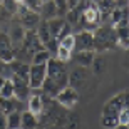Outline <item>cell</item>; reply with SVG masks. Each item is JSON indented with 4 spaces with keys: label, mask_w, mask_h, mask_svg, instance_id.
<instances>
[{
    "label": "cell",
    "mask_w": 129,
    "mask_h": 129,
    "mask_svg": "<svg viewBox=\"0 0 129 129\" xmlns=\"http://www.w3.org/2000/svg\"><path fill=\"white\" fill-rule=\"evenodd\" d=\"M117 124H119L117 116H104V114H101V126H102L104 129H114Z\"/></svg>",
    "instance_id": "44dd1931"
},
{
    "label": "cell",
    "mask_w": 129,
    "mask_h": 129,
    "mask_svg": "<svg viewBox=\"0 0 129 129\" xmlns=\"http://www.w3.org/2000/svg\"><path fill=\"white\" fill-rule=\"evenodd\" d=\"M54 4H55V7H57V14L59 17H62V15L67 14V0H54Z\"/></svg>",
    "instance_id": "484cf974"
},
{
    "label": "cell",
    "mask_w": 129,
    "mask_h": 129,
    "mask_svg": "<svg viewBox=\"0 0 129 129\" xmlns=\"http://www.w3.org/2000/svg\"><path fill=\"white\" fill-rule=\"evenodd\" d=\"M0 129H9L7 127V116L4 112H0Z\"/></svg>",
    "instance_id": "f1b7e54d"
},
{
    "label": "cell",
    "mask_w": 129,
    "mask_h": 129,
    "mask_svg": "<svg viewBox=\"0 0 129 129\" xmlns=\"http://www.w3.org/2000/svg\"><path fill=\"white\" fill-rule=\"evenodd\" d=\"M20 119H22V112L14 111L7 114V127L9 129H20Z\"/></svg>",
    "instance_id": "e0dca14e"
},
{
    "label": "cell",
    "mask_w": 129,
    "mask_h": 129,
    "mask_svg": "<svg viewBox=\"0 0 129 129\" xmlns=\"http://www.w3.org/2000/svg\"><path fill=\"white\" fill-rule=\"evenodd\" d=\"M47 129H66L64 126H59V124H49Z\"/></svg>",
    "instance_id": "f546056e"
},
{
    "label": "cell",
    "mask_w": 129,
    "mask_h": 129,
    "mask_svg": "<svg viewBox=\"0 0 129 129\" xmlns=\"http://www.w3.org/2000/svg\"><path fill=\"white\" fill-rule=\"evenodd\" d=\"M2 7H4L9 14H15V12H19V4H17L15 0H4Z\"/></svg>",
    "instance_id": "d4e9b609"
},
{
    "label": "cell",
    "mask_w": 129,
    "mask_h": 129,
    "mask_svg": "<svg viewBox=\"0 0 129 129\" xmlns=\"http://www.w3.org/2000/svg\"><path fill=\"white\" fill-rule=\"evenodd\" d=\"M101 22H102V17H101V12H99V9H97V4L87 0L86 7H84L81 17H79L77 25L81 27V30H89V32H92V30L97 29V25H99Z\"/></svg>",
    "instance_id": "3957f363"
},
{
    "label": "cell",
    "mask_w": 129,
    "mask_h": 129,
    "mask_svg": "<svg viewBox=\"0 0 129 129\" xmlns=\"http://www.w3.org/2000/svg\"><path fill=\"white\" fill-rule=\"evenodd\" d=\"M50 57H52L50 52H47L45 49H40L32 55V64H47Z\"/></svg>",
    "instance_id": "d6986e66"
},
{
    "label": "cell",
    "mask_w": 129,
    "mask_h": 129,
    "mask_svg": "<svg viewBox=\"0 0 129 129\" xmlns=\"http://www.w3.org/2000/svg\"><path fill=\"white\" fill-rule=\"evenodd\" d=\"M47 77V64H32L29 66V86L30 89H42V84Z\"/></svg>",
    "instance_id": "277c9868"
},
{
    "label": "cell",
    "mask_w": 129,
    "mask_h": 129,
    "mask_svg": "<svg viewBox=\"0 0 129 129\" xmlns=\"http://www.w3.org/2000/svg\"><path fill=\"white\" fill-rule=\"evenodd\" d=\"M22 4L27 7L29 10H32V12H40V7H42V2L40 0H24Z\"/></svg>",
    "instance_id": "cb8c5ba5"
},
{
    "label": "cell",
    "mask_w": 129,
    "mask_h": 129,
    "mask_svg": "<svg viewBox=\"0 0 129 129\" xmlns=\"http://www.w3.org/2000/svg\"><path fill=\"white\" fill-rule=\"evenodd\" d=\"M37 37H39V40L42 42V45H45V44L50 40V32H49V25H47V22L45 20H42V22H39V25H37Z\"/></svg>",
    "instance_id": "2e32d148"
},
{
    "label": "cell",
    "mask_w": 129,
    "mask_h": 129,
    "mask_svg": "<svg viewBox=\"0 0 129 129\" xmlns=\"http://www.w3.org/2000/svg\"><path fill=\"white\" fill-rule=\"evenodd\" d=\"M94 50L96 52H106L117 45V32L112 25H101L94 32Z\"/></svg>",
    "instance_id": "7a4b0ae2"
},
{
    "label": "cell",
    "mask_w": 129,
    "mask_h": 129,
    "mask_svg": "<svg viewBox=\"0 0 129 129\" xmlns=\"http://www.w3.org/2000/svg\"><path fill=\"white\" fill-rule=\"evenodd\" d=\"M91 2H94V4H97V2H99V0H91Z\"/></svg>",
    "instance_id": "d590c367"
},
{
    "label": "cell",
    "mask_w": 129,
    "mask_h": 129,
    "mask_svg": "<svg viewBox=\"0 0 129 129\" xmlns=\"http://www.w3.org/2000/svg\"><path fill=\"white\" fill-rule=\"evenodd\" d=\"M39 15H40V19H44V20H52V19H55V17H59L57 7H55V4H54V0L42 4Z\"/></svg>",
    "instance_id": "5bb4252c"
},
{
    "label": "cell",
    "mask_w": 129,
    "mask_h": 129,
    "mask_svg": "<svg viewBox=\"0 0 129 129\" xmlns=\"http://www.w3.org/2000/svg\"><path fill=\"white\" fill-rule=\"evenodd\" d=\"M67 86H69V72L66 64L57 60L55 57H50L47 62V77L42 84L44 94L55 99V96Z\"/></svg>",
    "instance_id": "6da1fadb"
},
{
    "label": "cell",
    "mask_w": 129,
    "mask_h": 129,
    "mask_svg": "<svg viewBox=\"0 0 129 129\" xmlns=\"http://www.w3.org/2000/svg\"><path fill=\"white\" fill-rule=\"evenodd\" d=\"M126 60H127V62H129V49H127V50H126Z\"/></svg>",
    "instance_id": "d6a6232c"
},
{
    "label": "cell",
    "mask_w": 129,
    "mask_h": 129,
    "mask_svg": "<svg viewBox=\"0 0 129 129\" xmlns=\"http://www.w3.org/2000/svg\"><path fill=\"white\" fill-rule=\"evenodd\" d=\"M49 25V32H50V37L52 39H60L62 37L64 30L67 27V22L62 19V17H55L52 20H45Z\"/></svg>",
    "instance_id": "8fae6325"
},
{
    "label": "cell",
    "mask_w": 129,
    "mask_h": 129,
    "mask_svg": "<svg viewBox=\"0 0 129 129\" xmlns=\"http://www.w3.org/2000/svg\"><path fill=\"white\" fill-rule=\"evenodd\" d=\"M84 2H86V0H67V9L72 10V9H76L77 5L84 4Z\"/></svg>",
    "instance_id": "83f0119b"
},
{
    "label": "cell",
    "mask_w": 129,
    "mask_h": 129,
    "mask_svg": "<svg viewBox=\"0 0 129 129\" xmlns=\"http://www.w3.org/2000/svg\"><path fill=\"white\" fill-rule=\"evenodd\" d=\"M10 79L14 82V89H15L14 97H17L19 101L29 99V96H30L29 79H27V77H22V76H10Z\"/></svg>",
    "instance_id": "52a82bcc"
},
{
    "label": "cell",
    "mask_w": 129,
    "mask_h": 129,
    "mask_svg": "<svg viewBox=\"0 0 129 129\" xmlns=\"http://www.w3.org/2000/svg\"><path fill=\"white\" fill-rule=\"evenodd\" d=\"M12 49V40L9 39L7 34H0V54L5 52V50H10Z\"/></svg>",
    "instance_id": "603a6c76"
},
{
    "label": "cell",
    "mask_w": 129,
    "mask_h": 129,
    "mask_svg": "<svg viewBox=\"0 0 129 129\" xmlns=\"http://www.w3.org/2000/svg\"><path fill=\"white\" fill-rule=\"evenodd\" d=\"M9 39L12 40V44H22L25 37V29L22 25H12V29H10V34H7Z\"/></svg>",
    "instance_id": "9a60e30c"
},
{
    "label": "cell",
    "mask_w": 129,
    "mask_h": 129,
    "mask_svg": "<svg viewBox=\"0 0 129 129\" xmlns=\"http://www.w3.org/2000/svg\"><path fill=\"white\" fill-rule=\"evenodd\" d=\"M79 99H81V96H79V91H76L74 87L67 86L64 87L62 91L59 92L57 96H55V102H57L60 107H64V109L71 111L74 106L79 102Z\"/></svg>",
    "instance_id": "5b68a950"
},
{
    "label": "cell",
    "mask_w": 129,
    "mask_h": 129,
    "mask_svg": "<svg viewBox=\"0 0 129 129\" xmlns=\"http://www.w3.org/2000/svg\"><path fill=\"white\" fill-rule=\"evenodd\" d=\"M37 127H39V117L25 109L22 112V119H20V129H37Z\"/></svg>",
    "instance_id": "4fadbf2b"
},
{
    "label": "cell",
    "mask_w": 129,
    "mask_h": 129,
    "mask_svg": "<svg viewBox=\"0 0 129 129\" xmlns=\"http://www.w3.org/2000/svg\"><path fill=\"white\" fill-rule=\"evenodd\" d=\"M94 57H96V54L94 50H81V52H72V62L76 64L77 67H91L92 62H94Z\"/></svg>",
    "instance_id": "30bf717a"
},
{
    "label": "cell",
    "mask_w": 129,
    "mask_h": 129,
    "mask_svg": "<svg viewBox=\"0 0 129 129\" xmlns=\"http://www.w3.org/2000/svg\"><path fill=\"white\" fill-rule=\"evenodd\" d=\"M76 37V45H74V52H81V50H94V35L89 30H81L79 34H74Z\"/></svg>",
    "instance_id": "ba28073f"
},
{
    "label": "cell",
    "mask_w": 129,
    "mask_h": 129,
    "mask_svg": "<svg viewBox=\"0 0 129 129\" xmlns=\"http://www.w3.org/2000/svg\"><path fill=\"white\" fill-rule=\"evenodd\" d=\"M54 57L57 59V60H60V62L66 64V62H69V60L72 59V52L59 45V47H57V52H55V55H54Z\"/></svg>",
    "instance_id": "7402d4cb"
},
{
    "label": "cell",
    "mask_w": 129,
    "mask_h": 129,
    "mask_svg": "<svg viewBox=\"0 0 129 129\" xmlns=\"http://www.w3.org/2000/svg\"><path fill=\"white\" fill-rule=\"evenodd\" d=\"M117 121L119 124H129V109H122L117 116Z\"/></svg>",
    "instance_id": "4316f807"
},
{
    "label": "cell",
    "mask_w": 129,
    "mask_h": 129,
    "mask_svg": "<svg viewBox=\"0 0 129 129\" xmlns=\"http://www.w3.org/2000/svg\"><path fill=\"white\" fill-rule=\"evenodd\" d=\"M4 81H5V77H0V91H2V86H4Z\"/></svg>",
    "instance_id": "1f68e13d"
},
{
    "label": "cell",
    "mask_w": 129,
    "mask_h": 129,
    "mask_svg": "<svg viewBox=\"0 0 129 129\" xmlns=\"http://www.w3.org/2000/svg\"><path fill=\"white\" fill-rule=\"evenodd\" d=\"M87 81V69L84 67H76L69 72V86L74 87L76 91H79Z\"/></svg>",
    "instance_id": "9c48e42d"
},
{
    "label": "cell",
    "mask_w": 129,
    "mask_h": 129,
    "mask_svg": "<svg viewBox=\"0 0 129 129\" xmlns=\"http://www.w3.org/2000/svg\"><path fill=\"white\" fill-rule=\"evenodd\" d=\"M114 129H129V127H127V124H117Z\"/></svg>",
    "instance_id": "4dcf8cb0"
},
{
    "label": "cell",
    "mask_w": 129,
    "mask_h": 129,
    "mask_svg": "<svg viewBox=\"0 0 129 129\" xmlns=\"http://www.w3.org/2000/svg\"><path fill=\"white\" fill-rule=\"evenodd\" d=\"M14 94H15L14 82H12V79H10V77H7V79L4 81L2 91H0V97H7V99H10V97H14Z\"/></svg>",
    "instance_id": "ac0fdd59"
},
{
    "label": "cell",
    "mask_w": 129,
    "mask_h": 129,
    "mask_svg": "<svg viewBox=\"0 0 129 129\" xmlns=\"http://www.w3.org/2000/svg\"><path fill=\"white\" fill-rule=\"evenodd\" d=\"M40 2H42V4H45V2H50V0H40Z\"/></svg>",
    "instance_id": "e575fe53"
},
{
    "label": "cell",
    "mask_w": 129,
    "mask_h": 129,
    "mask_svg": "<svg viewBox=\"0 0 129 129\" xmlns=\"http://www.w3.org/2000/svg\"><path fill=\"white\" fill-rule=\"evenodd\" d=\"M127 25H129V15H127Z\"/></svg>",
    "instance_id": "8d00e7d4"
},
{
    "label": "cell",
    "mask_w": 129,
    "mask_h": 129,
    "mask_svg": "<svg viewBox=\"0 0 129 129\" xmlns=\"http://www.w3.org/2000/svg\"><path fill=\"white\" fill-rule=\"evenodd\" d=\"M59 45L64 49H67V50H71V52H74V45H76V37H74V34H67V35H64V37L59 39Z\"/></svg>",
    "instance_id": "ffe728a7"
},
{
    "label": "cell",
    "mask_w": 129,
    "mask_h": 129,
    "mask_svg": "<svg viewBox=\"0 0 129 129\" xmlns=\"http://www.w3.org/2000/svg\"><path fill=\"white\" fill-rule=\"evenodd\" d=\"M19 17H20V25L24 27L25 30H32L35 25H39V22H40V15L37 14V12H32V10H29L25 5H22V7H19Z\"/></svg>",
    "instance_id": "8992f818"
},
{
    "label": "cell",
    "mask_w": 129,
    "mask_h": 129,
    "mask_svg": "<svg viewBox=\"0 0 129 129\" xmlns=\"http://www.w3.org/2000/svg\"><path fill=\"white\" fill-rule=\"evenodd\" d=\"M20 106H24V101H19L17 97H0V112H4L5 116L14 112V111H19L20 112Z\"/></svg>",
    "instance_id": "7c38bea8"
},
{
    "label": "cell",
    "mask_w": 129,
    "mask_h": 129,
    "mask_svg": "<svg viewBox=\"0 0 129 129\" xmlns=\"http://www.w3.org/2000/svg\"><path fill=\"white\" fill-rule=\"evenodd\" d=\"M15 2H17V4H22V2H24V0H15Z\"/></svg>",
    "instance_id": "836d02e7"
}]
</instances>
